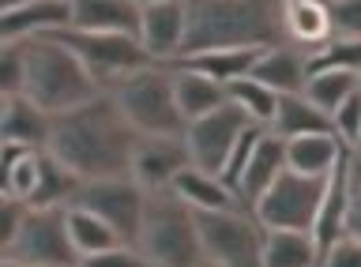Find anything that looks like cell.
I'll use <instances>...</instances> for the list:
<instances>
[{
    "label": "cell",
    "instance_id": "cell-1",
    "mask_svg": "<svg viewBox=\"0 0 361 267\" xmlns=\"http://www.w3.org/2000/svg\"><path fill=\"white\" fill-rule=\"evenodd\" d=\"M135 139L140 132L128 125L113 94L102 91L68 113H53L45 151L79 181H106V177H128Z\"/></svg>",
    "mask_w": 361,
    "mask_h": 267
},
{
    "label": "cell",
    "instance_id": "cell-2",
    "mask_svg": "<svg viewBox=\"0 0 361 267\" xmlns=\"http://www.w3.org/2000/svg\"><path fill=\"white\" fill-rule=\"evenodd\" d=\"M185 49L180 57L207 49H271L282 46V0H185Z\"/></svg>",
    "mask_w": 361,
    "mask_h": 267
},
{
    "label": "cell",
    "instance_id": "cell-3",
    "mask_svg": "<svg viewBox=\"0 0 361 267\" xmlns=\"http://www.w3.org/2000/svg\"><path fill=\"white\" fill-rule=\"evenodd\" d=\"M23 61H27V98H34L49 113H68V109L90 102L102 94L94 75L87 72V64L53 35L23 38L19 42Z\"/></svg>",
    "mask_w": 361,
    "mask_h": 267
},
{
    "label": "cell",
    "instance_id": "cell-4",
    "mask_svg": "<svg viewBox=\"0 0 361 267\" xmlns=\"http://www.w3.org/2000/svg\"><path fill=\"white\" fill-rule=\"evenodd\" d=\"M135 244L151 256L154 267H200L207 260L196 211L173 188H158V192L147 196V215Z\"/></svg>",
    "mask_w": 361,
    "mask_h": 267
},
{
    "label": "cell",
    "instance_id": "cell-5",
    "mask_svg": "<svg viewBox=\"0 0 361 267\" xmlns=\"http://www.w3.org/2000/svg\"><path fill=\"white\" fill-rule=\"evenodd\" d=\"M109 94L140 136H185L188 120L177 109L169 64H151L143 72L124 75L117 87H109Z\"/></svg>",
    "mask_w": 361,
    "mask_h": 267
},
{
    "label": "cell",
    "instance_id": "cell-6",
    "mask_svg": "<svg viewBox=\"0 0 361 267\" xmlns=\"http://www.w3.org/2000/svg\"><path fill=\"white\" fill-rule=\"evenodd\" d=\"M0 260L30 267H79L83 256L75 252L68 233V207H30L19 233L0 249Z\"/></svg>",
    "mask_w": 361,
    "mask_h": 267
},
{
    "label": "cell",
    "instance_id": "cell-7",
    "mask_svg": "<svg viewBox=\"0 0 361 267\" xmlns=\"http://www.w3.org/2000/svg\"><path fill=\"white\" fill-rule=\"evenodd\" d=\"M203 256L219 267H264V226L248 207L196 211Z\"/></svg>",
    "mask_w": 361,
    "mask_h": 267
},
{
    "label": "cell",
    "instance_id": "cell-8",
    "mask_svg": "<svg viewBox=\"0 0 361 267\" xmlns=\"http://www.w3.org/2000/svg\"><path fill=\"white\" fill-rule=\"evenodd\" d=\"M53 38H61L64 46L87 64V72L94 75V83L102 87V91L117 87L124 75L143 72V68H151V64H158L151 53L143 49V42L128 38V35H94V30L68 27V30H56Z\"/></svg>",
    "mask_w": 361,
    "mask_h": 267
},
{
    "label": "cell",
    "instance_id": "cell-9",
    "mask_svg": "<svg viewBox=\"0 0 361 267\" xmlns=\"http://www.w3.org/2000/svg\"><path fill=\"white\" fill-rule=\"evenodd\" d=\"M324 188L327 177H305L298 170H286L256 199L252 215L264 230H312Z\"/></svg>",
    "mask_w": 361,
    "mask_h": 267
},
{
    "label": "cell",
    "instance_id": "cell-10",
    "mask_svg": "<svg viewBox=\"0 0 361 267\" xmlns=\"http://www.w3.org/2000/svg\"><path fill=\"white\" fill-rule=\"evenodd\" d=\"M147 188L132 177H106V181H83L68 207H87L98 218H106L124 244L140 241L143 215H147Z\"/></svg>",
    "mask_w": 361,
    "mask_h": 267
},
{
    "label": "cell",
    "instance_id": "cell-11",
    "mask_svg": "<svg viewBox=\"0 0 361 267\" xmlns=\"http://www.w3.org/2000/svg\"><path fill=\"white\" fill-rule=\"evenodd\" d=\"M248 125H252V120H248L233 102H226L222 109H214V113L192 120L185 128V147H188L192 166H200V170H207V173H222L226 159H230V151L237 147V139H241V132Z\"/></svg>",
    "mask_w": 361,
    "mask_h": 267
},
{
    "label": "cell",
    "instance_id": "cell-12",
    "mask_svg": "<svg viewBox=\"0 0 361 267\" xmlns=\"http://www.w3.org/2000/svg\"><path fill=\"white\" fill-rule=\"evenodd\" d=\"M185 166H192L185 136H140L132 151L128 177L135 185H143L147 192H158V188L173 185Z\"/></svg>",
    "mask_w": 361,
    "mask_h": 267
},
{
    "label": "cell",
    "instance_id": "cell-13",
    "mask_svg": "<svg viewBox=\"0 0 361 267\" xmlns=\"http://www.w3.org/2000/svg\"><path fill=\"white\" fill-rule=\"evenodd\" d=\"M185 0H166V4H151L143 8V23H140V42L158 64H173L180 61L185 49Z\"/></svg>",
    "mask_w": 361,
    "mask_h": 267
},
{
    "label": "cell",
    "instance_id": "cell-14",
    "mask_svg": "<svg viewBox=\"0 0 361 267\" xmlns=\"http://www.w3.org/2000/svg\"><path fill=\"white\" fill-rule=\"evenodd\" d=\"M286 170H290V166H286V139L275 136L271 128H264V136H259L252 159H248L245 173H241V181H237V199L252 211L256 199L264 196Z\"/></svg>",
    "mask_w": 361,
    "mask_h": 267
},
{
    "label": "cell",
    "instance_id": "cell-15",
    "mask_svg": "<svg viewBox=\"0 0 361 267\" xmlns=\"http://www.w3.org/2000/svg\"><path fill=\"white\" fill-rule=\"evenodd\" d=\"M248 75L271 87L275 94H301L305 83H309V53L293 46V42H282V46H271L259 53Z\"/></svg>",
    "mask_w": 361,
    "mask_h": 267
},
{
    "label": "cell",
    "instance_id": "cell-16",
    "mask_svg": "<svg viewBox=\"0 0 361 267\" xmlns=\"http://www.w3.org/2000/svg\"><path fill=\"white\" fill-rule=\"evenodd\" d=\"M140 23H143V4H135V0H72L75 30L140 38Z\"/></svg>",
    "mask_w": 361,
    "mask_h": 267
},
{
    "label": "cell",
    "instance_id": "cell-17",
    "mask_svg": "<svg viewBox=\"0 0 361 267\" xmlns=\"http://www.w3.org/2000/svg\"><path fill=\"white\" fill-rule=\"evenodd\" d=\"M49 132H53V113L42 109L34 98L27 94L0 98V143H23V147L45 151Z\"/></svg>",
    "mask_w": 361,
    "mask_h": 267
},
{
    "label": "cell",
    "instance_id": "cell-18",
    "mask_svg": "<svg viewBox=\"0 0 361 267\" xmlns=\"http://www.w3.org/2000/svg\"><path fill=\"white\" fill-rule=\"evenodd\" d=\"M72 27V0H30L19 12L0 15V42H23Z\"/></svg>",
    "mask_w": 361,
    "mask_h": 267
},
{
    "label": "cell",
    "instance_id": "cell-19",
    "mask_svg": "<svg viewBox=\"0 0 361 267\" xmlns=\"http://www.w3.org/2000/svg\"><path fill=\"white\" fill-rule=\"evenodd\" d=\"M346 166H350V147L346 154L335 162V170L327 173V188H324V199H320V211H316V222H312V241L320 249V260L324 252L331 249L338 237H346Z\"/></svg>",
    "mask_w": 361,
    "mask_h": 267
},
{
    "label": "cell",
    "instance_id": "cell-20",
    "mask_svg": "<svg viewBox=\"0 0 361 267\" xmlns=\"http://www.w3.org/2000/svg\"><path fill=\"white\" fill-rule=\"evenodd\" d=\"M169 188H173V192L185 199L192 211H230V207H245L241 199H237V192L222 181L219 173H207V170H200V166H185Z\"/></svg>",
    "mask_w": 361,
    "mask_h": 267
},
{
    "label": "cell",
    "instance_id": "cell-21",
    "mask_svg": "<svg viewBox=\"0 0 361 267\" xmlns=\"http://www.w3.org/2000/svg\"><path fill=\"white\" fill-rule=\"evenodd\" d=\"M169 72H173V94H177V109L180 117L188 120H200L214 113V109H222L230 98H226V87L214 83L211 75H200V72H188L180 68V64H169Z\"/></svg>",
    "mask_w": 361,
    "mask_h": 267
},
{
    "label": "cell",
    "instance_id": "cell-22",
    "mask_svg": "<svg viewBox=\"0 0 361 267\" xmlns=\"http://www.w3.org/2000/svg\"><path fill=\"white\" fill-rule=\"evenodd\" d=\"M282 23H286V38L305 53L320 49L331 38V15L320 0H282Z\"/></svg>",
    "mask_w": 361,
    "mask_h": 267
},
{
    "label": "cell",
    "instance_id": "cell-23",
    "mask_svg": "<svg viewBox=\"0 0 361 267\" xmlns=\"http://www.w3.org/2000/svg\"><path fill=\"white\" fill-rule=\"evenodd\" d=\"M42 154L45 151L23 147V143H0V192L30 204L42 177Z\"/></svg>",
    "mask_w": 361,
    "mask_h": 267
},
{
    "label": "cell",
    "instance_id": "cell-24",
    "mask_svg": "<svg viewBox=\"0 0 361 267\" xmlns=\"http://www.w3.org/2000/svg\"><path fill=\"white\" fill-rule=\"evenodd\" d=\"M346 154V143L335 132H320V136H298L286 139V166L305 177H327L335 162Z\"/></svg>",
    "mask_w": 361,
    "mask_h": 267
},
{
    "label": "cell",
    "instance_id": "cell-25",
    "mask_svg": "<svg viewBox=\"0 0 361 267\" xmlns=\"http://www.w3.org/2000/svg\"><path fill=\"white\" fill-rule=\"evenodd\" d=\"M282 139H298V136H320V132H335L331 117L320 106H312L305 94H279L275 120L267 125Z\"/></svg>",
    "mask_w": 361,
    "mask_h": 267
},
{
    "label": "cell",
    "instance_id": "cell-26",
    "mask_svg": "<svg viewBox=\"0 0 361 267\" xmlns=\"http://www.w3.org/2000/svg\"><path fill=\"white\" fill-rule=\"evenodd\" d=\"M264 267H320L309 230H264Z\"/></svg>",
    "mask_w": 361,
    "mask_h": 267
},
{
    "label": "cell",
    "instance_id": "cell-27",
    "mask_svg": "<svg viewBox=\"0 0 361 267\" xmlns=\"http://www.w3.org/2000/svg\"><path fill=\"white\" fill-rule=\"evenodd\" d=\"M264 49H207V53H192V57H180L173 64L188 72H200V75H211L214 83L230 87L233 80H241V75L252 72L256 57Z\"/></svg>",
    "mask_w": 361,
    "mask_h": 267
},
{
    "label": "cell",
    "instance_id": "cell-28",
    "mask_svg": "<svg viewBox=\"0 0 361 267\" xmlns=\"http://www.w3.org/2000/svg\"><path fill=\"white\" fill-rule=\"evenodd\" d=\"M68 233H72V244H75V252L83 256V260L124 244L117 237V230H113L106 218H98L94 211H87V207H68Z\"/></svg>",
    "mask_w": 361,
    "mask_h": 267
},
{
    "label": "cell",
    "instance_id": "cell-29",
    "mask_svg": "<svg viewBox=\"0 0 361 267\" xmlns=\"http://www.w3.org/2000/svg\"><path fill=\"white\" fill-rule=\"evenodd\" d=\"M79 177L72 170H64L61 162L53 159L49 151L42 154V177H38V188L30 196V207H68L72 196L79 192Z\"/></svg>",
    "mask_w": 361,
    "mask_h": 267
},
{
    "label": "cell",
    "instance_id": "cell-30",
    "mask_svg": "<svg viewBox=\"0 0 361 267\" xmlns=\"http://www.w3.org/2000/svg\"><path fill=\"white\" fill-rule=\"evenodd\" d=\"M226 98L241 109V113L252 120V125H271L275 120V109H279V94L271 91V87H264L259 80H252V75H241V80H233L230 87H226Z\"/></svg>",
    "mask_w": 361,
    "mask_h": 267
},
{
    "label": "cell",
    "instance_id": "cell-31",
    "mask_svg": "<svg viewBox=\"0 0 361 267\" xmlns=\"http://www.w3.org/2000/svg\"><path fill=\"white\" fill-rule=\"evenodd\" d=\"M354 91H357V75L354 72H316V75H309V83H305L301 94L331 117Z\"/></svg>",
    "mask_w": 361,
    "mask_h": 267
},
{
    "label": "cell",
    "instance_id": "cell-32",
    "mask_svg": "<svg viewBox=\"0 0 361 267\" xmlns=\"http://www.w3.org/2000/svg\"><path fill=\"white\" fill-rule=\"evenodd\" d=\"M316 72H361V38H327L309 53V75Z\"/></svg>",
    "mask_w": 361,
    "mask_h": 267
},
{
    "label": "cell",
    "instance_id": "cell-33",
    "mask_svg": "<svg viewBox=\"0 0 361 267\" xmlns=\"http://www.w3.org/2000/svg\"><path fill=\"white\" fill-rule=\"evenodd\" d=\"M27 91V61L19 42H0V98H16Z\"/></svg>",
    "mask_w": 361,
    "mask_h": 267
},
{
    "label": "cell",
    "instance_id": "cell-34",
    "mask_svg": "<svg viewBox=\"0 0 361 267\" xmlns=\"http://www.w3.org/2000/svg\"><path fill=\"white\" fill-rule=\"evenodd\" d=\"M346 233L361 241V159L354 151L346 166Z\"/></svg>",
    "mask_w": 361,
    "mask_h": 267
},
{
    "label": "cell",
    "instance_id": "cell-35",
    "mask_svg": "<svg viewBox=\"0 0 361 267\" xmlns=\"http://www.w3.org/2000/svg\"><path fill=\"white\" fill-rule=\"evenodd\" d=\"M331 38H361V0H331Z\"/></svg>",
    "mask_w": 361,
    "mask_h": 267
},
{
    "label": "cell",
    "instance_id": "cell-36",
    "mask_svg": "<svg viewBox=\"0 0 361 267\" xmlns=\"http://www.w3.org/2000/svg\"><path fill=\"white\" fill-rule=\"evenodd\" d=\"M331 128H335V136L343 139L346 147H354V143H357V136H361V91H354L331 113Z\"/></svg>",
    "mask_w": 361,
    "mask_h": 267
},
{
    "label": "cell",
    "instance_id": "cell-37",
    "mask_svg": "<svg viewBox=\"0 0 361 267\" xmlns=\"http://www.w3.org/2000/svg\"><path fill=\"white\" fill-rule=\"evenodd\" d=\"M79 267H154V260L140 249V244H117V249H109V252L87 256Z\"/></svg>",
    "mask_w": 361,
    "mask_h": 267
},
{
    "label": "cell",
    "instance_id": "cell-38",
    "mask_svg": "<svg viewBox=\"0 0 361 267\" xmlns=\"http://www.w3.org/2000/svg\"><path fill=\"white\" fill-rule=\"evenodd\" d=\"M27 211L30 204L27 199H16V196H0V249L16 237L19 226H23V218H27Z\"/></svg>",
    "mask_w": 361,
    "mask_h": 267
},
{
    "label": "cell",
    "instance_id": "cell-39",
    "mask_svg": "<svg viewBox=\"0 0 361 267\" xmlns=\"http://www.w3.org/2000/svg\"><path fill=\"white\" fill-rule=\"evenodd\" d=\"M320 267H361V241L357 237H338L331 249L324 252V260H320Z\"/></svg>",
    "mask_w": 361,
    "mask_h": 267
},
{
    "label": "cell",
    "instance_id": "cell-40",
    "mask_svg": "<svg viewBox=\"0 0 361 267\" xmlns=\"http://www.w3.org/2000/svg\"><path fill=\"white\" fill-rule=\"evenodd\" d=\"M30 0H0V15L4 12H19V8H27Z\"/></svg>",
    "mask_w": 361,
    "mask_h": 267
},
{
    "label": "cell",
    "instance_id": "cell-41",
    "mask_svg": "<svg viewBox=\"0 0 361 267\" xmlns=\"http://www.w3.org/2000/svg\"><path fill=\"white\" fill-rule=\"evenodd\" d=\"M0 267H30V263H16V260H0Z\"/></svg>",
    "mask_w": 361,
    "mask_h": 267
},
{
    "label": "cell",
    "instance_id": "cell-42",
    "mask_svg": "<svg viewBox=\"0 0 361 267\" xmlns=\"http://www.w3.org/2000/svg\"><path fill=\"white\" fill-rule=\"evenodd\" d=\"M135 4H143V8H151V4H166V0H135Z\"/></svg>",
    "mask_w": 361,
    "mask_h": 267
},
{
    "label": "cell",
    "instance_id": "cell-43",
    "mask_svg": "<svg viewBox=\"0 0 361 267\" xmlns=\"http://www.w3.org/2000/svg\"><path fill=\"white\" fill-rule=\"evenodd\" d=\"M350 151H354V154H357V159H361V136H357V143H354V147H350Z\"/></svg>",
    "mask_w": 361,
    "mask_h": 267
},
{
    "label": "cell",
    "instance_id": "cell-44",
    "mask_svg": "<svg viewBox=\"0 0 361 267\" xmlns=\"http://www.w3.org/2000/svg\"><path fill=\"white\" fill-rule=\"evenodd\" d=\"M200 267H219V263H214V260H203V263H200Z\"/></svg>",
    "mask_w": 361,
    "mask_h": 267
},
{
    "label": "cell",
    "instance_id": "cell-45",
    "mask_svg": "<svg viewBox=\"0 0 361 267\" xmlns=\"http://www.w3.org/2000/svg\"><path fill=\"white\" fill-rule=\"evenodd\" d=\"M357 91H361V72H357Z\"/></svg>",
    "mask_w": 361,
    "mask_h": 267
},
{
    "label": "cell",
    "instance_id": "cell-46",
    "mask_svg": "<svg viewBox=\"0 0 361 267\" xmlns=\"http://www.w3.org/2000/svg\"><path fill=\"white\" fill-rule=\"evenodd\" d=\"M320 4H331V0H320Z\"/></svg>",
    "mask_w": 361,
    "mask_h": 267
}]
</instances>
